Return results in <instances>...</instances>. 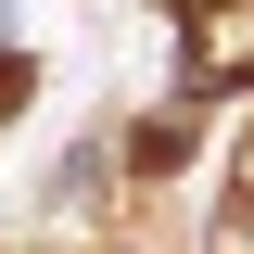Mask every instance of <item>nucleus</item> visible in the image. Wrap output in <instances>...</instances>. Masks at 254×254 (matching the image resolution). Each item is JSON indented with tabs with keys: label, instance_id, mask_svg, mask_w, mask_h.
Segmentation results:
<instances>
[{
	"label": "nucleus",
	"instance_id": "nucleus-1",
	"mask_svg": "<svg viewBox=\"0 0 254 254\" xmlns=\"http://www.w3.org/2000/svg\"><path fill=\"white\" fill-rule=\"evenodd\" d=\"M13 102H26V51H0V115H13Z\"/></svg>",
	"mask_w": 254,
	"mask_h": 254
}]
</instances>
